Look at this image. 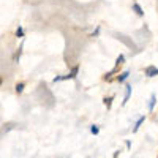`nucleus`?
<instances>
[{"mask_svg":"<svg viewBox=\"0 0 158 158\" xmlns=\"http://www.w3.org/2000/svg\"><path fill=\"white\" fill-rule=\"evenodd\" d=\"M144 73H146L147 78H153V76H158V68L153 66V65H150V66H147V68L144 70Z\"/></svg>","mask_w":158,"mask_h":158,"instance_id":"obj_1","label":"nucleus"},{"mask_svg":"<svg viewBox=\"0 0 158 158\" xmlns=\"http://www.w3.org/2000/svg\"><path fill=\"white\" fill-rule=\"evenodd\" d=\"M16 127H18V123H16V122H6V123H3V128H2V136H5V133L11 131L13 128H16Z\"/></svg>","mask_w":158,"mask_h":158,"instance_id":"obj_2","label":"nucleus"},{"mask_svg":"<svg viewBox=\"0 0 158 158\" xmlns=\"http://www.w3.org/2000/svg\"><path fill=\"white\" fill-rule=\"evenodd\" d=\"M78 71H79V66H78V65H76V66H73V68H71V71H70L66 76H63V81H66V79H75L76 76H78Z\"/></svg>","mask_w":158,"mask_h":158,"instance_id":"obj_3","label":"nucleus"},{"mask_svg":"<svg viewBox=\"0 0 158 158\" xmlns=\"http://www.w3.org/2000/svg\"><path fill=\"white\" fill-rule=\"evenodd\" d=\"M130 96H131V85H130V84H127V85H125V96H123L122 105H127V101L130 100Z\"/></svg>","mask_w":158,"mask_h":158,"instance_id":"obj_4","label":"nucleus"},{"mask_svg":"<svg viewBox=\"0 0 158 158\" xmlns=\"http://www.w3.org/2000/svg\"><path fill=\"white\" fill-rule=\"evenodd\" d=\"M116 36L120 40V41H123V43H125L127 46H130L131 49H134V48H136V46H134V43H131V41H128V40H127L128 36H125V35H119V33H116Z\"/></svg>","mask_w":158,"mask_h":158,"instance_id":"obj_5","label":"nucleus"},{"mask_svg":"<svg viewBox=\"0 0 158 158\" xmlns=\"http://www.w3.org/2000/svg\"><path fill=\"white\" fill-rule=\"evenodd\" d=\"M21 54H22V44L19 46L18 49H16L14 55H13V62H14V63H19V59H21Z\"/></svg>","mask_w":158,"mask_h":158,"instance_id":"obj_6","label":"nucleus"},{"mask_svg":"<svg viewBox=\"0 0 158 158\" xmlns=\"http://www.w3.org/2000/svg\"><path fill=\"white\" fill-rule=\"evenodd\" d=\"M146 120V116H142V117H139V119L136 120V123H134V127H133V133H136L137 130H139V127L142 125V122Z\"/></svg>","mask_w":158,"mask_h":158,"instance_id":"obj_7","label":"nucleus"},{"mask_svg":"<svg viewBox=\"0 0 158 158\" xmlns=\"http://www.w3.org/2000/svg\"><path fill=\"white\" fill-rule=\"evenodd\" d=\"M133 10H134V13H136L137 16H144V11H142V8L139 6V3L134 2V3H133Z\"/></svg>","mask_w":158,"mask_h":158,"instance_id":"obj_8","label":"nucleus"},{"mask_svg":"<svg viewBox=\"0 0 158 158\" xmlns=\"http://www.w3.org/2000/svg\"><path fill=\"white\" fill-rule=\"evenodd\" d=\"M155 105H157V96L152 93V96H150V101H149V111H150V112L153 111V107H155Z\"/></svg>","mask_w":158,"mask_h":158,"instance_id":"obj_9","label":"nucleus"},{"mask_svg":"<svg viewBox=\"0 0 158 158\" xmlns=\"http://www.w3.org/2000/svg\"><path fill=\"white\" fill-rule=\"evenodd\" d=\"M128 76H130V71H128V70H127V71L120 73V75L117 76V81H119V82H123V81H125L127 78H128Z\"/></svg>","mask_w":158,"mask_h":158,"instance_id":"obj_10","label":"nucleus"},{"mask_svg":"<svg viewBox=\"0 0 158 158\" xmlns=\"http://www.w3.org/2000/svg\"><path fill=\"white\" fill-rule=\"evenodd\" d=\"M112 100H114V96H107V98L103 100V103H105V106L107 107V109H111V105H112Z\"/></svg>","mask_w":158,"mask_h":158,"instance_id":"obj_11","label":"nucleus"},{"mask_svg":"<svg viewBox=\"0 0 158 158\" xmlns=\"http://www.w3.org/2000/svg\"><path fill=\"white\" fill-rule=\"evenodd\" d=\"M123 62H125V55H123V54H120V55L117 57V60H116V68H117L119 65H122Z\"/></svg>","mask_w":158,"mask_h":158,"instance_id":"obj_12","label":"nucleus"},{"mask_svg":"<svg viewBox=\"0 0 158 158\" xmlns=\"http://www.w3.org/2000/svg\"><path fill=\"white\" fill-rule=\"evenodd\" d=\"M16 36H18V38H24V29H22L21 25L16 29Z\"/></svg>","mask_w":158,"mask_h":158,"instance_id":"obj_13","label":"nucleus"},{"mask_svg":"<svg viewBox=\"0 0 158 158\" xmlns=\"http://www.w3.org/2000/svg\"><path fill=\"white\" fill-rule=\"evenodd\" d=\"M22 90H24V82H19L16 85V93H22Z\"/></svg>","mask_w":158,"mask_h":158,"instance_id":"obj_14","label":"nucleus"},{"mask_svg":"<svg viewBox=\"0 0 158 158\" xmlns=\"http://www.w3.org/2000/svg\"><path fill=\"white\" fill-rule=\"evenodd\" d=\"M90 131H92V134H98L100 133V128L96 125H92V128H90Z\"/></svg>","mask_w":158,"mask_h":158,"instance_id":"obj_15","label":"nucleus"},{"mask_svg":"<svg viewBox=\"0 0 158 158\" xmlns=\"http://www.w3.org/2000/svg\"><path fill=\"white\" fill-rule=\"evenodd\" d=\"M98 33H100V27H96V29H95V30H93V32H92V35H90V36H92V38H93V36H96V35H98Z\"/></svg>","mask_w":158,"mask_h":158,"instance_id":"obj_16","label":"nucleus"}]
</instances>
